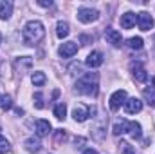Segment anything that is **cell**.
Wrapping results in <instances>:
<instances>
[{
	"label": "cell",
	"instance_id": "7c38bea8",
	"mask_svg": "<svg viewBox=\"0 0 155 154\" xmlns=\"http://www.w3.org/2000/svg\"><path fill=\"white\" fill-rule=\"evenodd\" d=\"M13 13V2L11 0H4L0 2V20H7Z\"/></svg>",
	"mask_w": 155,
	"mask_h": 154
},
{
	"label": "cell",
	"instance_id": "4316f807",
	"mask_svg": "<svg viewBox=\"0 0 155 154\" xmlns=\"http://www.w3.org/2000/svg\"><path fill=\"white\" fill-rule=\"evenodd\" d=\"M121 145H124V151H123L124 154H135V152H134V149H132L128 143H121Z\"/></svg>",
	"mask_w": 155,
	"mask_h": 154
},
{
	"label": "cell",
	"instance_id": "ac0fdd59",
	"mask_svg": "<svg viewBox=\"0 0 155 154\" xmlns=\"http://www.w3.org/2000/svg\"><path fill=\"white\" fill-rule=\"evenodd\" d=\"M143 94H144V100H146L152 107H155V87H146V89L143 91Z\"/></svg>",
	"mask_w": 155,
	"mask_h": 154
},
{
	"label": "cell",
	"instance_id": "83f0119b",
	"mask_svg": "<svg viewBox=\"0 0 155 154\" xmlns=\"http://www.w3.org/2000/svg\"><path fill=\"white\" fill-rule=\"evenodd\" d=\"M79 40H81V44H90V42H92V37H87V35H81V37H79Z\"/></svg>",
	"mask_w": 155,
	"mask_h": 154
},
{
	"label": "cell",
	"instance_id": "7402d4cb",
	"mask_svg": "<svg viewBox=\"0 0 155 154\" xmlns=\"http://www.w3.org/2000/svg\"><path fill=\"white\" fill-rule=\"evenodd\" d=\"M11 105H13V100H11L9 94L0 96V107H2V109H11Z\"/></svg>",
	"mask_w": 155,
	"mask_h": 154
},
{
	"label": "cell",
	"instance_id": "6da1fadb",
	"mask_svg": "<svg viewBox=\"0 0 155 154\" xmlns=\"http://www.w3.org/2000/svg\"><path fill=\"white\" fill-rule=\"evenodd\" d=\"M45 37V27L40 20H31L24 26V31H22V38L25 42V45H35L38 44L40 40Z\"/></svg>",
	"mask_w": 155,
	"mask_h": 154
},
{
	"label": "cell",
	"instance_id": "4fadbf2b",
	"mask_svg": "<svg viewBox=\"0 0 155 154\" xmlns=\"http://www.w3.org/2000/svg\"><path fill=\"white\" fill-rule=\"evenodd\" d=\"M132 71H134V78L137 80V82H146L148 80V75H146V69L141 65V64H135V65H132Z\"/></svg>",
	"mask_w": 155,
	"mask_h": 154
},
{
	"label": "cell",
	"instance_id": "8992f818",
	"mask_svg": "<svg viewBox=\"0 0 155 154\" xmlns=\"http://www.w3.org/2000/svg\"><path fill=\"white\" fill-rule=\"evenodd\" d=\"M58 53H60V56H63V58H71V56H74L78 53V44L76 42H65V44L60 45Z\"/></svg>",
	"mask_w": 155,
	"mask_h": 154
},
{
	"label": "cell",
	"instance_id": "603a6c76",
	"mask_svg": "<svg viewBox=\"0 0 155 154\" xmlns=\"http://www.w3.org/2000/svg\"><path fill=\"white\" fill-rule=\"evenodd\" d=\"M112 132L119 136V134H123V132H126V121H121V123H116L114 125V129H112Z\"/></svg>",
	"mask_w": 155,
	"mask_h": 154
},
{
	"label": "cell",
	"instance_id": "5b68a950",
	"mask_svg": "<svg viewBox=\"0 0 155 154\" xmlns=\"http://www.w3.org/2000/svg\"><path fill=\"white\" fill-rule=\"evenodd\" d=\"M124 102H126V91L124 89H119V91H116L110 96V109L112 111H117L121 105H124Z\"/></svg>",
	"mask_w": 155,
	"mask_h": 154
},
{
	"label": "cell",
	"instance_id": "4dcf8cb0",
	"mask_svg": "<svg viewBox=\"0 0 155 154\" xmlns=\"http://www.w3.org/2000/svg\"><path fill=\"white\" fill-rule=\"evenodd\" d=\"M0 44H2V35H0Z\"/></svg>",
	"mask_w": 155,
	"mask_h": 154
},
{
	"label": "cell",
	"instance_id": "ffe728a7",
	"mask_svg": "<svg viewBox=\"0 0 155 154\" xmlns=\"http://www.w3.org/2000/svg\"><path fill=\"white\" fill-rule=\"evenodd\" d=\"M126 44H128L130 49H135V51L143 49V38H141V37H132V38H128Z\"/></svg>",
	"mask_w": 155,
	"mask_h": 154
},
{
	"label": "cell",
	"instance_id": "2e32d148",
	"mask_svg": "<svg viewBox=\"0 0 155 154\" xmlns=\"http://www.w3.org/2000/svg\"><path fill=\"white\" fill-rule=\"evenodd\" d=\"M25 149L29 152H38L40 149H41V143H40L38 138H27L25 140Z\"/></svg>",
	"mask_w": 155,
	"mask_h": 154
},
{
	"label": "cell",
	"instance_id": "f546056e",
	"mask_svg": "<svg viewBox=\"0 0 155 154\" xmlns=\"http://www.w3.org/2000/svg\"><path fill=\"white\" fill-rule=\"evenodd\" d=\"M83 154H97V151H94V149H87Z\"/></svg>",
	"mask_w": 155,
	"mask_h": 154
},
{
	"label": "cell",
	"instance_id": "52a82bcc",
	"mask_svg": "<svg viewBox=\"0 0 155 154\" xmlns=\"http://www.w3.org/2000/svg\"><path fill=\"white\" fill-rule=\"evenodd\" d=\"M103 54L99 53V51H92L88 56H87V60H85V64L90 67V69H97V67H101L103 65Z\"/></svg>",
	"mask_w": 155,
	"mask_h": 154
},
{
	"label": "cell",
	"instance_id": "f1b7e54d",
	"mask_svg": "<svg viewBox=\"0 0 155 154\" xmlns=\"http://www.w3.org/2000/svg\"><path fill=\"white\" fill-rule=\"evenodd\" d=\"M38 4L41 5V7H51V5H52V2H51V0H49V2H45V0H40Z\"/></svg>",
	"mask_w": 155,
	"mask_h": 154
},
{
	"label": "cell",
	"instance_id": "ba28073f",
	"mask_svg": "<svg viewBox=\"0 0 155 154\" xmlns=\"http://www.w3.org/2000/svg\"><path fill=\"white\" fill-rule=\"evenodd\" d=\"M124 109L128 114H135V113H141L143 111V102L139 98H128L124 102Z\"/></svg>",
	"mask_w": 155,
	"mask_h": 154
},
{
	"label": "cell",
	"instance_id": "5bb4252c",
	"mask_svg": "<svg viewBox=\"0 0 155 154\" xmlns=\"http://www.w3.org/2000/svg\"><path fill=\"white\" fill-rule=\"evenodd\" d=\"M51 131H52V127H51V123L47 120H38L36 121V134L38 136H47Z\"/></svg>",
	"mask_w": 155,
	"mask_h": 154
},
{
	"label": "cell",
	"instance_id": "44dd1931",
	"mask_svg": "<svg viewBox=\"0 0 155 154\" xmlns=\"http://www.w3.org/2000/svg\"><path fill=\"white\" fill-rule=\"evenodd\" d=\"M31 82H33L35 85H43V83L47 82V78H45V75H43L41 71H36V73L31 75Z\"/></svg>",
	"mask_w": 155,
	"mask_h": 154
},
{
	"label": "cell",
	"instance_id": "277c9868",
	"mask_svg": "<svg viewBox=\"0 0 155 154\" xmlns=\"http://www.w3.org/2000/svg\"><path fill=\"white\" fill-rule=\"evenodd\" d=\"M137 24H139V29H141V31H150V29L153 27V18H152L150 13L141 11V13L137 15Z\"/></svg>",
	"mask_w": 155,
	"mask_h": 154
},
{
	"label": "cell",
	"instance_id": "484cf974",
	"mask_svg": "<svg viewBox=\"0 0 155 154\" xmlns=\"http://www.w3.org/2000/svg\"><path fill=\"white\" fill-rule=\"evenodd\" d=\"M61 140H65V131L58 129V132H56V143H60Z\"/></svg>",
	"mask_w": 155,
	"mask_h": 154
},
{
	"label": "cell",
	"instance_id": "e0dca14e",
	"mask_svg": "<svg viewBox=\"0 0 155 154\" xmlns=\"http://www.w3.org/2000/svg\"><path fill=\"white\" fill-rule=\"evenodd\" d=\"M72 116H74V120H76V121L81 123V121H85V120L88 118V111H87L85 107H81V105H79V107H76V109L72 111Z\"/></svg>",
	"mask_w": 155,
	"mask_h": 154
},
{
	"label": "cell",
	"instance_id": "30bf717a",
	"mask_svg": "<svg viewBox=\"0 0 155 154\" xmlns=\"http://www.w3.org/2000/svg\"><path fill=\"white\" fill-rule=\"evenodd\" d=\"M135 22H137V16H135V13L128 11V13L121 15V27H123V29H132V27L135 26Z\"/></svg>",
	"mask_w": 155,
	"mask_h": 154
},
{
	"label": "cell",
	"instance_id": "d4e9b609",
	"mask_svg": "<svg viewBox=\"0 0 155 154\" xmlns=\"http://www.w3.org/2000/svg\"><path fill=\"white\" fill-rule=\"evenodd\" d=\"M35 107H36V109H43V107H45V105H43V96H41L40 93L35 94Z\"/></svg>",
	"mask_w": 155,
	"mask_h": 154
},
{
	"label": "cell",
	"instance_id": "9a60e30c",
	"mask_svg": "<svg viewBox=\"0 0 155 154\" xmlns=\"http://www.w3.org/2000/svg\"><path fill=\"white\" fill-rule=\"evenodd\" d=\"M69 33H71V26L67 24V22H58V26H56V35H58V38H65V37H69Z\"/></svg>",
	"mask_w": 155,
	"mask_h": 154
},
{
	"label": "cell",
	"instance_id": "cb8c5ba5",
	"mask_svg": "<svg viewBox=\"0 0 155 154\" xmlns=\"http://www.w3.org/2000/svg\"><path fill=\"white\" fill-rule=\"evenodd\" d=\"M7 151H9V142H7L4 136H0V154L7 152Z\"/></svg>",
	"mask_w": 155,
	"mask_h": 154
},
{
	"label": "cell",
	"instance_id": "3957f363",
	"mask_svg": "<svg viewBox=\"0 0 155 154\" xmlns=\"http://www.w3.org/2000/svg\"><path fill=\"white\" fill-rule=\"evenodd\" d=\"M99 18V13L92 7H79L78 9V20L83 22V24H90V22H96Z\"/></svg>",
	"mask_w": 155,
	"mask_h": 154
},
{
	"label": "cell",
	"instance_id": "d6986e66",
	"mask_svg": "<svg viewBox=\"0 0 155 154\" xmlns=\"http://www.w3.org/2000/svg\"><path fill=\"white\" fill-rule=\"evenodd\" d=\"M54 116H56L58 120H63V118L67 116V105H65L63 102L56 103V107H54Z\"/></svg>",
	"mask_w": 155,
	"mask_h": 154
},
{
	"label": "cell",
	"instance_id": "9c48e42d",
	"mask_svg": "<svg viewBox=\"0 0 155 154\" xmlns=\"http://www.w3.org/2000/svg\"><path fill=\"white\" fill-rule=\"evenodd\" d=\"M105 40L108 42V44H112L114 47H121V33L116 31V29H112V27H107V31H105Z\"/></svg>",
	"mask_w": 155,
	"mask_h": 154
},
{
	"label": "cell",
	"instance_id": "8fae6325",
	"mask_svg": "<svg viewBox=\"0 0 155 154\" xmlns=\"http://www.w3.org/2000/svg\"><path fill=\"white\" fill-rule=\"evenodd\" d=\"M126 132H130V136L134 140H139L143 136V129H141V123L137 121H126Z\"/></svg>",
	"mask_w": 155,
	"mask_h": 154
},
{
	"label": "cell",
	"instance_id": "7a4b0ae2",
	"mask_svg": "<svg viewBox=\"0 0 155 154\" xmlns=\"http://www.w3.org/2000/svg\"><path fill=\"white\" fill-rule=\"evenodd\" d=\"M97 87H99V78L96 73H87L83 78H79L76 82V91L87 96H96Z\"/></svg>",
	"mask_w": 155,
	"mask_h": 154
}]
</instances>
